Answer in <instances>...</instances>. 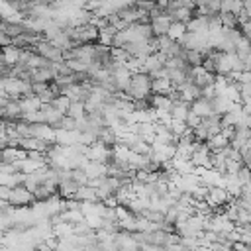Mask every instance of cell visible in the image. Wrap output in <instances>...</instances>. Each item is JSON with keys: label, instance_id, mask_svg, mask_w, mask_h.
Returning a JSON list of instances; mask_svg holds the SVG:
<instances>
[{"label": "cell", "instance_id": "1", "mask_svg": "<svg viewBox=\"0 0 251 251\" xmlns=\"http://www.w3.org/2000/svg\"><path fill=\"white\" fill-rule=\"evenodd\" d=\"M151 92H153V78H151V75L145 73V71L131 73V78H129L126 94L131 100H143V98H149Z\"/></svg>", "mask_w": 251, "mask_h": 251}, {"label": "cell", "instance_id": "2", "mask_svg": "<svg viewBox=\"0 0 251 251\" xmlns=\"http://www.w3.org/2000/svg\"><path fill=\"white\" fill-rule=\"evenodd\" d=\"M0 120H6V122L24 120V110H22L20 98H8L4 104H0Z\"/></svg>", "mask_w": 251, "mask_h": 251}, {"label": "cell", "instance_id": "3", "mask_svg": "<svg viewBox=\"0 0 251 251\" xmlns=\"http://www.w3.org/2000/svg\"><path fill=\"white\" fill-rule=\"evenodd\" d=\"M10 204L14 208H24V206H29L31 202H35L33 198V192L25 186V184H16L12 186V192H10Z\"/></svg>", "mask_w": 251, "mask_h": 251}, {"label": "cell", "instance_id": "4", "mask_svg": "<svg viewBox=\"0 0 251 251\" xmlns=\"http://www.w3.org/2000/svg\"><path fill=\"white\" fill-rule=\"evenodd\" d=\"M2 53H4V61L8 63V65H16L18 61H20V53H22V49L20 47H16L14 43H10V45H6V47H2Z\"/></svg>", "mask_w": 251, "mask_h": 251}, {"label": "cell", "instance_id": "5", "mask_svg": "<svg viewBox=\"0 0 251 251\" xmlns=\"http://www.w3.org/2000/svg\"><path fill=\"white\" fill-rule=\"evenodd\" d=\"M14 210V208H12ZM12 210H0V231H10L14 227V216Z\"/></svg>", "mask_w": 251, "mask_h": 251}, {"label": "cell", "instance_id": "6", "mask_svg": "<svg viewBox=\"0 0 251 251\" xmlns=\"http://www.w3.org/2000/svg\"><path fill=\"white\" fill-rule=\"evenodd\" d=\"M10 192H12V186L10 184H4V182H0V198H10Z\"/></svg>", "mask_w": 251, "mask_h": 251}, {"label": "cell", "instance_id": "7", "mask_svg": "<svg viewBox=\"0 0 251 251\" xmlns=\"http://www.w3.org/2000/svg\"><path fill=\"white\" fill-rule=\"evenodd\" d=\"M12 43V35H8L4 29H0V47H6Z\"/></svg>", "mask_w": 251, "mask_h": 251}]
</instances>
